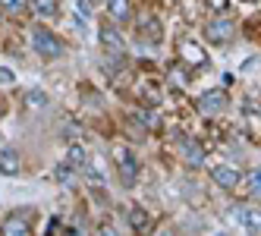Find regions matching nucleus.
Instances as JSON below:
<instances>
[{"mask_svg":"<svg viewBox=\"0 0 261 236\" xmlns=\"http://www.w3.org/2000/svg\"><path fill=\"white\" fill-rule=\"evenodd\" d=\"M32 47L38 50L41 57H50V60H57L60 54H63L60 38H54V35H50L47 29H41V25H35V29H32Z\"/></svg>","mask_w":261,"mask_h":236,"instance_id":"f257e3e1","label":"nucleus"},{"mask_svg":"<svg viewBox=\"0 0 261 236\" xmlns=\"http://www.w3.org/2000/svg\"><path fill=\"white\" fill-rule=\"evenodd\" d=\"M114 161H117V167H120L123 186L133 189V186H136V179H139V161H136V154L129 151V148H117V151H114Z\"/></svg>","mask_w":261,"mask_h":236,"instance_id":"f03ea898","label":"nucleus"},{"mask_svg":"<svg viewBox=\"0 0 261 236\" xmlns=\"http://www.w3.org/2000/svg\"><path fill=\"white\" fill-rule=\"evenodd\" d=\"M223 107H227V92H223V88L204 92V95L198 98V111H201V114H220Z\"/></svg>","mask_w":261,"mask_h":236,"instance_id":"7ed1b4c3","label":"nucleus"},{"mask_svg":"<svg viewBox=\"0 0 261 236\" xmlns=\"http://www.w3.org/2000/svg\"><path fill=\"white\" fill-rule=\"evenodd\" d=\"M204 38H208L211 44H223L233 38V22L230 19H217L211 25H204Z\"/></svg>","mask_w":261,"mask_h":236,"instance_id":"20e7f679","label":"nucleus"},{"mask_svg":"<svg viewBox=\"0 0 261 236\" xmlns=\"http://www.w3.org/2000/svg\"><path fill=\"white\" fill-rule=\"evenodd\" d=\"M22 158L16 148H0V176H19Z\"/></svg>","mask_w":261,"mask_h":236,"instance_id":"39448f33","label":"nucleus"},{"mask_svg":"<svg viewBox=\"0 0 261 236\" xmlns=\"http://www.w3.org/2000/svg\"><path fill=\"white\" fill-rule=\"evenodd\" d=\"M0 230H4L7 236H22V233H29V214H25V211H16V214H10Z\"/></svg>","mask_w":261,"mask_h":236,"instance_id":"423d86ee","label":"nucleus"},{"mask_svg":"<svg viewBox=\"0 0 261 236\" xmlns=\"http://www.w3.org/2000/svg\"><path fill=\"white\" fill-rule=\"evenodd\" d=\"M101 44L110 50V54H123V35L117 32V25H101Z\"/></svg>","mask_w":261,"mask_h":236,"instance_id":"0eeeda50","label":"nucleus"},{"mask_svg":"<svg viewBox=\"0 0 261 236\" xmlns=\"http://www.w3.org/2000/svg\"><path fill=\"white\" fill-rule=\"evenodd\" d=\"M214 183L220 186V189H236V183H239V170L236 167H214Z\"/></svg>","mask_w":261,"mask_h":236,"instance_id":"6e6552de","label":"nucleus"},{"mask_svg":"<svg viewBox=\"0 0 261 236\" xmlns=\"http://www.w3.org/2000/svg\"><path fill=\"white\" fill-rule=\"evenodd\" d=\"M239 221H242V230H246V233H261V211L246 208L239 214Z\"/></svg>","mask_w":261,"mask_h":236,"instance_id":"1a4fd4ad","label":"nucleus"},{"mask_svg":"<svg viewBox=\"0 0 261 236\" xmlns=\"http://www.w3.org/2000/svg\"><path fill=\"white\" fill-rule=\"evenodd\" d=\"M107 10H110V16H114V19H120V22H126L129 16H133V4H129V0H107Z\"/></svg>","mask_w":261,"mask_h":236,"instance_id":"9d476101","label":"nucleus"},{"mask_svg":"<svg viewBox=\"0 0 261 236\" xmlns=\"http://www.w3.org/2000/svg\"><path fill=\"white\" fill-rule=\"evenodd\" d=\"M66 164L85 167V164H88V151L82 148V145H69V148H66Z\"/></svg>","mask_w":261,"mask_h":236,"instance_id":"9b49d317","label":"nucleus"},{"mask_svg":"<svg viewBox=\"0 0 261 236\" xmlns=\"http://www.w3.org/2000/svg\"><path fill=\"white\" fill-rule=\"evenodd\" d=\"M142 35H145V38H151V41H161V22L154 19V16H151V19H142Z\"/></svg>","mask_w":261,"mask_h":236,"instance_id":"f8f14e48","label":"nucleus"},{"mask_svg":"<svg viewBox=\"0 0 261 236\" xmlns=\"http://www.w3.org/2000/svg\"><path fill=\"white\" fill-rule=\"evenodd\" d=\"M54 176H57L60 186H72V164H66V161L57 164V167H54Z\"/></svg>","mask_w":261,"mask_h":236,"instance_id":"ddd939ff","label":"nucleus"},{"mask_svg":"<svg viewBox=\"0 0 261 236\" xmlns=\"http://www.w3.org/2000/svg\"><path fill=\"white\" fill-rule=\"evenodd\" d=\"M35 13L38 16H54L57 13V0H35Z\"/></svg>","mask_w":261,"mask_h":236,"instance_id":"4468645a","label":"nucleus"},{"mask_svg":"<svg viewBox=\"0 0 261 236\" xmlns=\"http://www.w3.org/2000/svg\"><path fill=\"white\" fill-rule=\"evenodd\" d=\"M129 224H133L136 230H145L148 227V214L142 208H133V214H129Z\"/></svg>","mask_w":261,"mask_h":236,"instance_id":"2eb2a0df","label":"nucleus"},{"mask_svg":"<svg viewBox=\"0 0 261 236\" xmlns=\"http://www.w3.org/2000/svg\"><path fill=\"white\" fill-rule=\"evenodd\" d=\"M25 101H29L32 107H44V104H47V95L41 92V88H32V92L25 95Z\"/></svg>","mask_w":261,"mask_h":236,"instance_id":"dca6fc26","label":"nucleus"},{"mask_svg":"<svg viewBox=\"0 0 261 236\" xmlns=\"http://www.w3.org/2000/svg\"><path fill=\"white\" fill-rule=\"evenodd\" d=\"M85 176H88V183H95V186L101 183V186H104V173H101L95 164H85Z\"/></svg>","mask_w":261,"mask_h":236,"instance_id":"f3484780","label":"nucleus"},{"mask_svg":"<svg viewBox=\"0 0 261 236\" xmlns=\"http://www.w3.org/2000/svg\"><path fill=\"white\" fill-rule=\"evenodd\" d=\"M249 192L261 198V170H252L249 173Z\"/></svg>","mask_w":261,"mask_h":236,"instance_id":"a211bd4d","label":"nucleus"},{"mask_svg":"<svg viewBox=\"0 0 261 236\" xmlns=\"http://www.w3.org/2000/svg\"><path fill=\"white\" fill-rule=\"evenodd\" d=\"M186 158H189V164H201V161H204V151H198L195 145H186Z\"/></svg>","mask_w":261,"mask_h":236,"instance_id":"6ab92c4d","label":"nucleus"},{"mask_svg":"<svg viewBox=\"0 0 261 236\" xmlns=\"http://www.w3.org/2000/svg\"><path fill=\"white\" fill-rule=\"evenodd\" d=\"M182 50H186V57H189L192 63H204V54H198V47H195V44H186Z\"/></svg>","mask_w":261,"mask_h":236,"instance_id":"aec40b11","label":"nucleus"},{"mask_svg":"<svg viewBox=\"0 0 261 236\" xmlns=\"http://www.w3.org/2000/svg\"><path fill=\"white\" fill-rule=\"evenodd\" d=\"M16 76H13V69L10 66H0V85H13Z\"/></svg>","mask_w":261,"mask_h":236,"instance_id":"412c9836","label":"nucleus"},{"mask_svg":"<svg viewBox=\"0 0 261 236\" xmlns=\"http://www.w3.org/2000/svg\"><path fill=\"white\" fill-rule=\"evenodd\" d=\"M227 7H230V0H208V10L214 13H227Z\"/></svg>","mask_w":261,"mask_h":236,"instance_id":"4be33fe9","label":"nucleus"},{"mask_svg":"<svg viewBox=\"0 0 261 236\" xmlns=\"http://www.w3.org/2000/svg\"><path fill=\"white\" fill-rule=\"evenodd\" d=\"M136 120H139L142 126H158V117H154V114H136Z\"/></svg>","mask_w":261,"mask_h":236,"instance_id":"5701e85b","label":"nucleus"},{"mask_svg":"<svg viewBox=\"0 0 261 236\" xmlns=\"http://www.w3.org/2000/svg\"><path fill=\"white\" fill-rule=\"evenodd\" d=\"M0 7H4V10H13V13H16V10L22 7V0H0Z\"/></svg>","mask_w":261,"mask_h":236,"instance_id":"b1692460","label":"nucleus"},{"mask_svg":"<svg viewBox=\"0 0 261 236\" xmlns=\"http://www.w3.org/2000/svg\"><path fill=\"white\" fill-rule=\"evenodd\" d=\"M60 230V221H57V217H50V224H47V233H57Z\"/></svg>","mask_w":261,"mask_h":236,"instance_id":"393cba45","label":"nucleus"}]
</instances>
